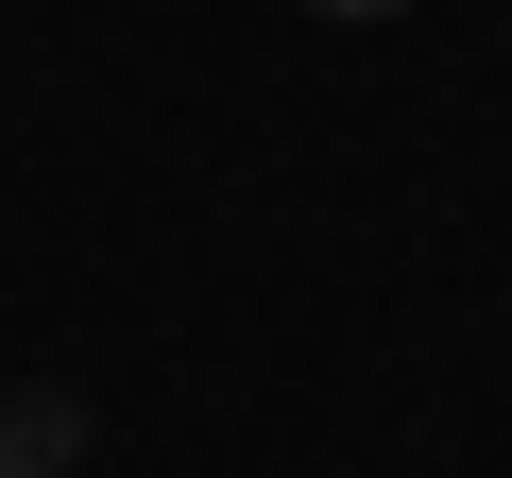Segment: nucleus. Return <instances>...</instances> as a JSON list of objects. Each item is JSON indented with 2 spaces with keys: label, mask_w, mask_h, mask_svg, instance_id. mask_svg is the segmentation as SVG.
Wrapping results in <instances>:
<instances>
[{
  "label": "nucleus",
  "mask_w": 512,
  "mask_h": 478,
  "mask_svg": "<svg viewBox=\"0 0 512 478\" xmlns=\"http://www.w3.org/2000/svg\"><path fill=\"white\" fill-rule=\"evenodd\" d=\"M0 427H18V461H69V444H86V410H69V393H18Z\"/></svg>",
  "instance_id": "f257e3e1"
},
{
  "label": "nucleus",
  "mask_w": 512,
  "mask_h": 478,
  "mask_svg": "<svg viewBox=\"0 0 512 478\" xmlns=\"http://www.w3.org/2000/svg\"><path fill=\"white\" fill-rule=\"evenodd\" d=\"M0 478H35V461H18V427H0Z\"/></svg>",
  "instance_id": "7ed1b4c3"
},
{
  "label": "nucleus",
  "mask_w": 512,
  "mask_h": 478,
  "mask_svg": "<svg viewBox=\"0 0 512 478\" xmlns=\"http://www.w3.org/2000/svg\"><path fill=\"white\" fill-rule=\"evenodd\" d=\"M308 18H410V0H308Z\"/></svg>",
  "instance_id": "f03ea898"
}]
</instances>
